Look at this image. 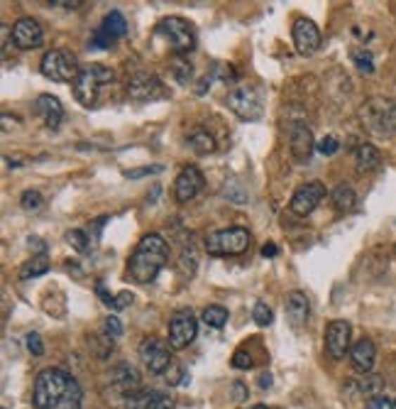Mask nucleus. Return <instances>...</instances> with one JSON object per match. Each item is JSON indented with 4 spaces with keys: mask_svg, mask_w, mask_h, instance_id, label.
Here are the masks:
<instances>
[{
    "mask_svg": "<svg viewBox=\"0 0 396 409\" xmlns=\"http://www.w3.org/2000/svg\"><path fill=\"white\" fill-rule=\"evenodd\" d=\"M252 319H255V324L257 326H269L272 321H274V314H272V309L267 306V301H257L255 304V309H252Z\"/></svg>",
    "mask_w": 396,
    "mask_h": 409,
    "instance_id": "nucleus-32",
    "label": "nucleus"
},
{
    "mask_svg": "<svg viewBox=\"0 0 396 409\" xmlns=\"http://www.w3.org/2000/svg\"><path fill=\"white\" fill-rule=\"evenodd\" d=\"M39 71H42V76L56 81V84H66V81L74 84L81 74V66H79V59L71 52H66V49H51L39 61Z\"/></svg>",
    "mask_w": 396,
    "mask_h": 409,
    "instance_id": "nucleus-7",
    "label": "nucleus"
},
{
    "mask_svg": "<svg viewBox=\"0 0 396 409\" xmlns=\"http://www.w3.org/2000/svg\"><path fill=\"white\" fill-rule=\"evenodd\" d=\"M132 299H135V296H132L130 292H120L115 296V309H127V306L132 304Z\"/></svg>",
    "mask_w": 396,
    "mask_h": 409,
    "instance_id": "nucleus-44",
    "label": "nucleus"
},
{
    "mask_svg": "<svg viewBox=\"0 0 396 409\" xmlns=\"http://www.w3.org/2000/svg\"><path fill=\"white\" fill-rule=\"evenodd\" d=\"M49 5H59V8H79V5H84L81 0H49Z\"/></svg>",
    "mask_w": 396,
    "mask_h": 409,
    "instance_id": "nucleus-48",
    "label": "nucleus"
},
{
    "mask_svg": "<svg viewBox=\"0 0 396 409\" xmlns=\"http://www.w3.org/2000/svg\"><path fill=\"white\" fill-rule=\"evenodd\" d=\"M350 336H352V326L343 319H336L328 324L326 329V351L333 360H343L350 351Z\"/></svg>",
    "mask_w": 396,
    "mask_h": 409,
    "instance_id": "nucleus-13",
    "label": "nucleus"
},
{
    "mask_svg": "<svg viewBox=\"0 0 396 409\" xmlns=\"http://www.w3.org/2000/svg\"><path fill=\"white\" fill-rule=\"evenodd\" d=\"M101 30L113 39V42H115L117 37H125V34H127V20L122 18V13H117V10H110V13L103 18Z\"/></svg>",
    "mask_w": 396,
    "mask_h": 409,
    "instance_id": "nucleus-26",
    "label": "nucleus"
},
{
    "mask_svg": "<svg viewBox=\"0 0 396 409\" xmlns=\"http://www.w3.org/2000/svg\"><path fill=\"white\" fill-rule=\"evenodd\" d=\"M34 111H37V115L42 118V122L47 127H59L61 118H64V108H61L59 99L51 94H42L37 99V103H34Z\"/></svg>",
    "mask_w": 396,
    "mask_h": 409,
    "instance_id": "nucleus-20",
    "label": "nucleus"
},
{
    "mask_svg": "<svg viewBox=\"0 0 396 409\" xmlns=\"http://www.w3.org/2000/svg\"><path fill=\"white\" fill-rule=\"evenodd\" d=\"M262 255H264V258H274V255H276V245L274 243H267L264 248H262Z\"/></svg>",
    "mask_w": 396,
    "mask_h": 409,
    "instance_id": "nucleus-49",
    "label": "nucleus"
},
{
    "mask_svg": "<svg viewBox=\"0 0 396 409\" xmlns=\"http://www.w3.org/2000/svg\"><path fill=\"white\" fill-rule=\"evenodd\" d=\"M20 206L27 213H37L44 208V196L39 191H34V189H27V191H23V196H20Z\"/></svg>",
    "mask_w": 396,
    "mask_h": 409,
    "instance_id": "nucleus-31",
    "label": "nucleus"
},
{
    "mask_svg": "<svg viewBox=\"0 0 396 409\" xmlns=\"http://www.w3.org/2000/svg\"><path fill=\"white\" fill-rule=\"evenodd\" d=\"M44 39V32L42 27H39L37 20L32 18H20L18 23L13 25V42L15 47L20 49H34L39 47Z\"/></svg>",
    "mask_w": 396,
    "mask_h": 409,
    "instance_id": "nucleus-18",
    "label": "nucleus"
},
{
    "mask_svg": "<svg viewBox=\"0 0 396 409\" xmlns=\"http://www.w3.org/2000/svg\"><path fill=\"white\" fill-rule=\"evenodd\" d=\"M389 409H396V400H392V407H389Z\"/></svg>",
    "mask_w": 396,
    "mask_h": 409,
    "instance_id": "nucleus-52",
    "label": "nucleus"
},
{
    "mask_svg": "<svg viewBox=\"0 0 396 409\" xmlns=\"http://www.w3.org/2000/svg\"><path fill=\"white\" fill-rule=\"evenodd\" d=\"M200 189H203V175H200L198 167L189 165L179 172L177 182H174V196H177L179 203H189Z\"/></svg>",
    "mask_w": 396,
    "mask_h": 409,
    "instance_id": "nucleus-16",
    "label": "nucleus"
},
{
    "mask_svg": "<svg viewBox=\"0 0 396 409\" xmlns=\"http://www.w3.org/2000/svg\"><path fill=\"white\" fill-rule=\"evenodd\" d=\"M250 248V231L248 228H223L205 238V253L215 258H228V255H243Z\"/></svg>",
    "mask_w": 396,
    "mask_h": 409,
    "instance_id": "nucleus-6",
    "label": "nucleus"
},
{
    "mask_svg": "<svg viewBox=\"0 0 396 409\" xmlns=\"http://www.w3.org/2000/svg\"><path fill=\"white\" fill-rule=\"evenodd\" d=\"M191 64H186V61H181L179 59L177 64H174V76H177V81L179 84H189L191 81Z\"/></svg>",
    "mask_w": 396,
    "mask_h": 409,
    "instance_id": "nucleus-38",
    "label": "nucleus"
},
{
    "mask_svg": "<svg viewBox=\"0 0 396 409\" xmlns=\"http://www.w3.org/2000/svg\"><path fill=\"white\" fill-rule=\"evenodd\" d=\"M225 103H228V108L233 111L235 115L243 118V120H257V118L262 115V99H260V94H257L255 86L243 84V86L230 89Z\"/></svg>",
    "mask_w": 396,
    "mask_h": 409,
    "instance_id": "nucleus-8",
    "label": "nucleus"
},
{
    "mask_svg": "<svg viewBox=\"0 0 396 409\" xmlns=\"http://www.w3.org/2000/svg\"><path fill=\"white\" fill-rule=\"evenodd\" d=\"M355 162H357V172L367 175V172H374L382 165V152L374 145H369V142H362V145L355 150Z\"/></svg>",
    "mask_w": 396,
    "mask_h": 409,
    "instance_id": "nucleus-23",
    "label": "nucleus"
},
{
    "mask_svg": "<svg viewBox=\"0 0 396 409\" xmlns=\"http://www.w3.org/2000/svg\"><path fill=\"white\" fill-rule=\"evenodd\" d=\"M316 150L321 152V155L331 157V155H336V152L340 150V142H338V137L328 135V137H323V140L318 142V145H316Z\"/></svg>",
    "mask_w": 396,
    "mask_h": 409,
    "instance_id": "nucleus-36",
    "label": "nucleus"
},
{
    "mask_svg": "<svg viewBox=\"0 0 396 409\" xmlns=\"http://www.w3.org/2000/svg\"><path fill=\"white\" fill-rule=\"evenodd\" d=\"M250 409H267L264 405H255V407H250Z\"/></svg>",
    "mask_w": 396,
    "mask_h": 409,
    "instance_id": "nucleus-51",
    "label": "nucleus"
},
{
    "mask_svg": "<svg viewBox=\"0 0 396 409\" xmlns=\"http://www.w3.org/2000/svg\"><path fill=\"white\" fill-rule=\"evenodd\" d=\"M196 316H193L191 309H177L169 319V346L174 351H184L186 346L193 344L196 339Z\"/></svg>",
    "mask_w": 396,
    "mask_h": 409,
    "instance_id": "nucleus-9",
    "label": "nucleus"
},
{
    "mask_svg": "<svg viewBox=\"0 0 396 409\" xmlns=\"http://www.w3.org/2000/svg\"><path fill=\"white\" fill-rule=\"evenodd\" d=\"M96 294L101 296V301H103V304H108V306H113V309H115V296H113V294H108V289H106V284H103V282H98V284H96Z\"/></svg>",
    "mask_w": 396,
    "mask_h": 409,
    "instance_id": "nucleus-43",
    "label": "nucleus"
},
{
    "mask_svg": "<svg viewBox=\"0 0 396 409\" xmlns=\"http://www.w3.org/2000/svg\"><path fill=\"white\" fill-rule=\"evenodd\" d=\"M186 145L191 147L196 155H210V152H215V137L210 135L205 127L196 125L186 132Z\"/></svg>",
    "mask_w": 396,
    "mask_h": 409,
    "instance_id": "nucleus-24",
    "label": "nucleus"
},
{
    "mask_svg": "<svg viewBox=\"0 0 396 409\" xmlns=\"http://www.w3.org/2000/svg\"><path fill=\"white\" fill-rule=\"evenodd\" d=\"M289 150H291V155H294V160L301 162V165L311 162V155H313V150H316V142H313V132L308 130L303 122H291Z\"/></svg>",
    "mask_w": 396,
    "mask_h": 409,
    "instance_id": "nucleus-15",
    "label": "nucleus"
},
{
    "mask_svg": "<svg viewBox=\"0 0 396 409\" xmlns=\"http://www.w3.org/2000/svg\"><path fill=\"white\" fill-rule=\"evenodd\" d=\"M164 380H167V385H186L189 382V375L184 372V367L181 365H177V363H172L169 365V370L164 372Z\"/></svg>",
    "mask_w": 396,
    "mask_h": 409,
    "instance_id": "nucleus-34",
    "label": "nucleus"
},
{
    "mask_svg": "<svg viewBox=\"0 0 396 409\" xmlns=\"http://www.w3.org/2000/svg\"><path fill=\"white\" fill-rule=\"evenodd\" d=\"M157 172H162V167H140V170H130V172H125V177L127 179H140V177H147V175H157Z\"/></svg>",
    "mask_w": 396,
    "mask_h": 409,
    "instance_id": "nucleus-42",
    "label": "nucleus"
},
{
    "mask_svg": "<svg viewBox=\"0 0 396 409\" xmlns=\"http://www.w3.org/2000/svg\"><path fill=\"white\" fill-rule=\"evenodd\" d=\"M260 387H262V390L272 387V375H269V372H262V375H260Z\"/></svg>",
    "mask_w": 396,
    "mask_h": 409,
    "instance_id": "nucleus-50",
    "label": "nucleus"
},
{
    "mask_svg": "<svg viewBox=\"0 0 396 409\" xmlns=\"http://www.w3.org/2000/svg\"><path fill=\"white\" fill-rule=\"evenodd\" d=\"M245 397H248V387H245L243 382H235V385H233V400L235 402H243Z\"/></svg>",
    "mask_w": 396,
    "mask_h": 409,
    "instance_id": "nucleus-47",
    "label": "nucleus"
},
{
    "mask_svg": "<svg viewBox=\"0 0 396 409\" xmlns=\"http://www.w3.org/2000/svg\"><path fill=\"white\" fill-rule=\"evenodd\" d=\"M49 258L47 255H32V260H27V263L20 268V277L23 279H32V277H42V275L49 272Z\"/></svg>",
    "mask_w": 396,
    "mask_h": 409,
    "instance_id": "nucleus-27",
    "label": "nucleus"
},
{
    "mask_svg": "<svg viewBox=\"0 0 396 409\" xmlns=\"http://www.w3.org/2000/svg\"><path fill=\"white\" fill-rule=\"evenodd\" d=\"M140 358L147 363L149 372H154V375H164L169 370V365H172L169 344L162 339H154V336H149L140 344Z\"/></svg>",
    "mask_w": 396,
    "mask_h": 409,
    "instance_id": "nucleus-10",
    "label": "nucleus"
},
{
    "mask_svg": "<svg viewBox=\"0 0 396 409\" xmlns=\"http://www.w3.org/2000/svg\"><path fill=\"white\" fill-rule=\"evenodd\" d=\"M374 358H377V348H374L372 339H362L352 346L350 351V360L357 372H369L374 367Z\"/></svg>",
    "mask_w": 396,
    "mask_h": 409,
    "instance_id": "nucleus-21",
    "label": "nucleus"
},
{
    "mask_svg": "<svg viewBox=\"0 0 396 409\" xmlns=\"http://www.w3.org/2000/svg\"><path fill=\"white\" fill-rule=\"evenodd\" d=\"M291 37H294L296 52L303 54V57H311L313 52H318L321 47V30L306 18H298L291 27Z\"/></svg>",
    "mask_w": 396,
    "mask_h": 409,
    "instance_id": "nucleus-14",
    "label": "nucleus"
},
{
    "mask_svg": "<svg viewBox=\"0 0 396 409\" xmlns=\"http://www.w3.org/2000/svg\"><path fill=\"white\" fill-rule=\"evenodd\" d=\"M382 387H384V382L379 375H367V377H359V380L347 382L350 392H357L359 397H369V400L377 397L379 392H382Z\"/></svg>",
    "mask_w": 396,
    "mask_h": 409,
    "instance_id": "nucleus-25",
    "label": "nucleus"
},
{
    "mask_svg": "<svg viewBox=\"0 0 396 409\" xmlns=\"http://www.w3.org/2000/svg\"><path fill=\"white\" fill-rule=\"evenodd\" d=\"M30 250L32 253H37V255H47V245L42 243V238H30Z\"/></svg>",
    "mask_w": 396,
    "mask_h": 409,
    "instance_id": "nucleus-46",
    "label": "nucleus"
},
{
    "mask_svg": "<svg viewBox=\"0 0 396 409\" xmlns=\"http://www.w3.org/2000/svg\"><path fill=\"white\" fill-rule=\"evenodd\" d=\"M362 127L374 137H394L396 135V103L384 96H372L357 111Z\"/></svg>",
    "mask_w": 396,
    "mask_h": 409,
    "instance_id": "nucleus-3",
    "label": "nucleus"
},
{
    "mask_svg": "<svg viewBox=\"0 0 396 409\" xmlns=\"http://www.w3.org/2000/svg\"><path fill=\"white\" fill-rule=\"evenodd\" d=\"M113 79H115V74H113V69H108V66H103V64L84 66L79 79H76L74 86H71L74 99L79 101L84 108H91V106L98 103L101 89L108 84H113Z\"/></svg>",
    "mask_w": 396,
    "mask_h": 409,
    "instance_id": "nucleus-4",
    "label": "nucleus"
},
{
    "mask_svg": "<svg viewBox=\"0 0 396 409\" xmlns=\"http://www.w3.org/2000/svg\"><path fill=\"white\" fill-rule=\"evenodd\" d=\"M34 409H81L84 392L71 372L61 367H44L34 380Z\"/></svg>",
    "mask_w": 396,
    "mask_h": 409,
    "instance_id": "nucleus-1",
    "label": "nucleus"
},
{
    "mask_svg": "<svg viewBox=\"0 0 396 409\" xmlns=\"http://www.w3.org/2000/svg\"><path fill=\"white\" fill-rule=\"evenodd\" d=\"M355 64H357V69L362 71V74H372L374 71V64H372V54L367 52V49H357V52L352 54Z\"/></svg>",
    "mask_w": 396,
    "mask_h": 409,
    "instance_id": "nucleus-35",
    "label": "nucleus"
},
{
    "mask_svg": "<svg viewBox=\"0 0 396 409\" xmlns=\"http://www.w3.org/2000/svg\"><path fill=\"white\" fill-rule=\"evenodd\" d=\"M108 380H110V385L115 387L122 397H130V395H135V392L142 390L140 372H137L132 365H127V363H120V365L113 367V370L108 372Z\"/></svg>",
    "mask_w": 396,
    "mask_h": 409,
    "instance_id": "nucleus-17",
    "label": "nucleus"
},
{
    "mask_svg": "<svg viewBox=\"0 0 396 409\" xmlns=\"http://www.w3.org/2000/svg\"><path fill=\"white\" fill-rule=\"evenodd\" d=\"M387 407H392V400L384 395L372 397V402H369V409H387Z\"/></svg>",
    "mask_w": 396,
    "mask_h": 409,
    "instance_id": "nucleus-45",
    "label": "nucleus"
},
{
    "mask_svg": "<svg viewBox=\"0 0 396 409\" xmlns=\"http://www.w3.org/2000/svg\"><path fill=\"white\" fill-rule=\"evenodd\" d=\"M252 365H255V360H252V355L248 351H235L233 367H238V370H250Z\"/></svg>",
    "mask_w": 396,
    "mask_h": 409,
    "instance_id": "nucleus-39",
    "label": "nucleus"
},
{
    "mask_svg": "<svg viewBox=\"0 0 396 409\" xmlns=\"http://www.w3.org/2000/svg\"><path fill=\"white\" fill-rule=\"evenodd\" d=\"M25 344H27V351L32 353V355H42V353H44V346H42V339H39V334H27Z\"/></svg>",
    "mask_w": 396,
    "mask_h": 409,
    "instance_id": "nucleus-41",
    "label": "nucleus"
},
{
    "mask_svg": "<svg viewBox=\"0 0 396 409\" xmlns=\"http://www.w3.org/2000/svg\"><path fill=\"white\" fill-rule=\"evenodd\" d=\"M91 47H96V49H108V47H113V39L108 37V34L98 27V30L94 32V37H91Z\"/></svg>",
    "mask_w": 396,
    "mask_h": 409,
    "instance_id": "nucleus-40",
    "label": "nucleus"
},
{
    "mask_svg": "<svg viewBox=\"0 0 396 409\" xmlns=\"http://www.w3.org/2000/svg\"><path fill=\"white\" fill-rule=\"evenodd\" d=\"M125 91L132 101H154V99L167 96L162 81H159L154 74H147V71H137V74H132L130 79H127Z\"/></svg>",
    "mask_w": 396,
    "mask_h": 409,
    "instance_id": "nucleus-11",
    "label": "nucleus"
},
{
    "mask_svg": "<svg viewBox=\"0 0 396 409\" xmlns=\"http://www.w3.org/2000/svg\"><path fill=\"white\" fill-rule=\"evenodd\" d=\"M169 258V245L159 233H149L137 243L132 250L130 260H127V277L137 284H149L157 279L162 268L167 265Z\"/></svg>",
    "mask_w": 396,
    "mask_h": 409,
    "instance_id": "nucleus-2",
    "label": "nucleus"
},
{
    "mask_svg": "<svg viewBox=\"0 0 396 409\" xmlns=\"http://www.w3.org/2000/svg\"><path fill=\"white\" fill-rule=\"evenodd\" d=\"M326 199V187L321 182H308L303 187H298L289 201V208L296 216H308L311 211H316L318 203Z\"/></svg>",
    "mask_w": 396,
    "mask_h": 409,
    "instance_id": "nucleus-12",
    "label": "nucleus"
},
{
    "mask_svg": "<svg viewBox=\"0 0 396 409\" xmlns=\"http://www.w3.org/2000/svg\"><path fill=\"white\" fill-rule=\"evenodd\" d=\"M66 240H69L71 248L79 250V253H89L91 238H89V235H86L84 231H79V228H76V231H69V233H66Z\"/></svg>",
    "mask_w": 396,
    "mask_h": 409,
    "instance_id": "nucleus-33",
    "label": "nucleus"
},
{
    "mask_svg": "<svg viewBox=\"0 0 396 409\" xmlns=\"http://www.w3.org/2000/svg\"><path fill=\"white\" fill-rule=\"evenodd\" d=\"M179 265H181L184 275H189V277H193V275H196L198 255H196V248H193L191 243L184 245V248H181V255H179Z\"/></svg>",
    "mask_w": 396,
    "mask_h": 409,
    "instance_id": "nucleus-30",
    "label": "nucleus"
},
{
    "mask_svg": "<svg viewBox=\"0 0 396 409\" xmlns=\"http://www.w3.org/2000/svg\"><path fill=\"white\" fill-rule=\"evenodd\" d=\"M125 409H172L174 400L162 390H140L125 397Z\"/></svg>",
    "mask_w": 396,
    "mask_h": 409,
    "instance_id": "nucleus-19",
    "label": "nucleus"
},
{
    "mask_svg": "<svg viewBox=\"0 0 396 409\" xmlns=\"http://www.w3.org/2000/svg\"><path fill=\"white\" fill-rule=\"evenodd\" d=\"M333 206H336V211L340 213H347L355 208V201H357V196H355V189L350 187V184H340V187H336V191H333Z\"/></svg>",
    "mask_w": 396,
    "mask_h": 409,
    "instance_id": "nucleus-28",
    "label": "nucleus"
},
{
    "mask_svg": "<svg viewBox=\"0 0 396 409\" xmlns=\"http://www.w3.org/2000/svg\"><path fill=\"white\" fill-rule=\"evenodd\" d=\"M103 331H106V334L110 336V339H120V336H122V324H120V319L110 314L106 321H103Z\"/></svg>",
    "mask_w": 396,
    "mask_h": 409,
    "instance_id": "nucleus-37",
    "label": "nucleus"
},
{
    "mask_svg": "<svg viewBox=\"0 0 396 409\" xmlns=\"http://www.w3.org/2000/svg\"><path fill=\"white\" fill-rule=\"evenodd\" d=\"M308 314H311V301L303 292H289L286 296V316H289L291 326H303L308 321Z\"/></svg>",
    "mask_w": 396,
    "mask_h": 409,
    "instance_id": "nucleus-22",
    "label": "nucleus"
},
{
    "mask_svg": "<svg viewBox=\"0 0 396 409\" xmlns=\"http://www.w3.org/2000/svg\"><path fill=\"white\" fill-rule=\"evenodd\" d=\"M200 319H203V324L210 326V329H223V326L228 324V309H225V306H218V304L205 306Z\"/></svg>",
    "mask_w": 396,
    "mask_h": 409,
    "instance_id": "nucleus-29",
    "label": "nucleus"
},
{
    "mask_svg": "<svg viewBox=\"0 0 396 409\" xmlns=\"http://www.w3.org/2000/svg\"><path fill=\"white\" fill-rule=\"evenodd\" d=\"M157 32L167 39L169 49H172L174 54H189L196 47V32H193L191 23L179 18V15L164 18L162 23L157 25Z\"/></svg>",
    "mask_w": 396,
    "mask_h": 409,
    "instance_id": "nucleus-5",
    "label": "nucleus"
}]
</instances>
